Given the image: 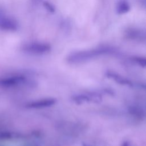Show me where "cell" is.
Returning <instances> with one entry per match:
<instances>
[{
  "instance_id": "cell-1",
  "label": "cell",
  "mask_w": 146,
  "mask_h": 146,
  "mask_svg": "<svg viewBox=\"0 0 146 146\" xmlns=\"http://www.w3.org/2000/svg\"><path fill=\"white\" fill-rule=\"evenodd\" d=\"M115 50L111 47L102 46L97 48L75 51L71 53L67 57L68 63L77 64L88 61L98 56L111 54L115 52Z\"/></svg>"
},
{
  "instance_id": "cell-2",
  "label": "cell",
  "mask_w": 146,
  "mask_h": 146,
  "mask_svg": "<svg viewBox=\"0 0 146 146\" xmlns=\"http://www.w3.org/2000/svg\"><path fill=\"white\" fill-rule=\"evenodd\" d=\"M51 47L48 44L40 42H34L26 44L23 50L33 54H43L50 51Z\"/></svg>"
},
{
  "instance_id": "cell-3",
  "label": "cell",
  "mask_w": 146,
  "mask_h": 146,
  "mask_svg": "<svg viewBox=\"0 0 146 146\" xmlns=\"http://www.w3.org/2000/svg\"><path fill=\"white\" fill-rule=\"evenodd\" d=\"M102 99V95L97 92L81 94L74 95L72 100L77 103L84 102H99Z\"/></svg>"
},
{
  "instance_id": "cell-4",
  "label": "cell",
  "mask_w": 146,
  "mask_h": 146,
  "mask_svg": "<svg viewBox=\"0 0 146 146\" xmlns=\"http://www.w3.org/2000/svg\"><path fill=\"white\" fill-rule=\"evenodd\" d=\"M18 27L15 21L0 13V29L5 30L15 31Z\"/></svg>"
},
{
  "instance_id": "cell-5",
  "label": "cell",
  "mask_w": 146,
  "mask_h": 146,
  "mask_svg": "<svg viewBox=\"0 0 146 146\" xmlns=\"http://www.w3.org/2000/svg\"><path fill=\"white\" fill-rule=\"evenodd\" d=\"M56 102V100L54 98L42 99L36 100L29 103L27 107L31 108H42L51 107Z\"/></svg>"
},
{
  "instance_id": "cell-6",
  "label": "cell",
  "mask_w": 146,
  "mask_h": 146,
  "mask_svg": "<svg viewBox=\"0 0 146 146\" xmlns=\"http://www.w3.org/2000/svg\"><path fill=\"white\" fill-rule=\"evenodd\" d=\"M106 76L110 79H113L116 82L121 85H126L130 87L133 86V83L130 80H128L115 72L108 71L106 72Z\"/></svg>"
},
{
  "instance_id": "cell-7",
  "label": "cell",
  "mask_w": 146,
  "mask_h": 146,
  "mask_svg": "<svg viewBox=\"0 0 146 146\" xmlns=\"http://www.w3.org/2000/svg\"><path fill=\"white\" fill-rule=\"evenodd\" d=\"M130 9L128 2L125 0H120L116 5V12L119 14L127 13Z\"/></svg>"
},
{
  "instance_id": "cell-8",
  "label": "cell",
  "mask_w": 146,
  "mask_h": 146,
  "mask_svg": "<svg viewBox=\"0 0 146 146\" xmlns=\"http://www.w3.org/2000/svg\"><path fill=\"white\" fill-rule=\"evenodd\" d=\"M132 59H133V60L135 62L137 63V64L140 65V66H142L143 67H144L145 66L146 61H145V59L144 58L135 56V57H133Z\"/></svg>"
}]
</instances>
